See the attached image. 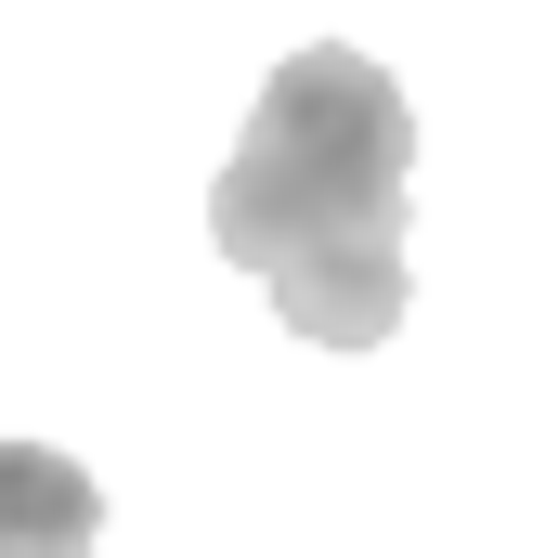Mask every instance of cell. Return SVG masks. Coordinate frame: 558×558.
<instances>
[{
	"label": "cell",
	"instance_id": "6da1fadb",
	"mask_svg": "<svg viewBox=\"0 0 558 558\" xmlns=\"http://www.w3.org/2000/svg\"><path fill=\"white\" fill-rule=\"evenodd\" d=\"M403 182H416V105L364 52L312 39L247 105L208 182V234L234 274H260V299L312 351H377L403 325V221H416Z\"/></svg>",
	"mask_w": 558,
	"mask_h": 558
},
{
	"label": "cell",
	"instance_id": "7a4b0ae2",
	"mask_svg": "<svg viewBox=\"0 0 558 558\" xmlns=\"http://www.w3.org/2000/svg\"><path fill=\"white\" fill-rule=\"evenodd\" d=\"M92 546H105L92 468L52 441H0V558H92Z\"/></svg>",
	"mask_w": 558,
	"mask_h": 558
}]
</instances>
